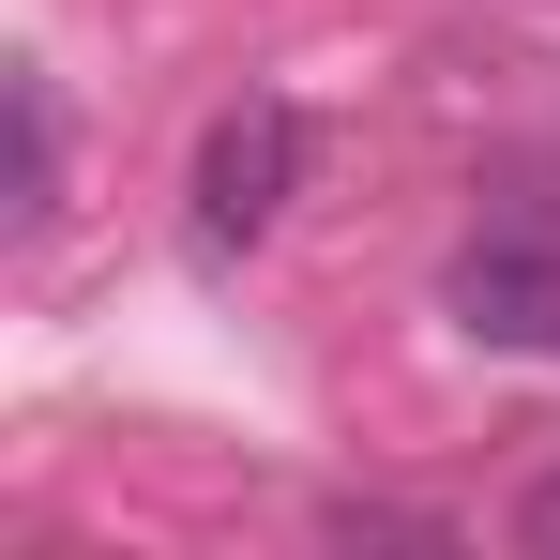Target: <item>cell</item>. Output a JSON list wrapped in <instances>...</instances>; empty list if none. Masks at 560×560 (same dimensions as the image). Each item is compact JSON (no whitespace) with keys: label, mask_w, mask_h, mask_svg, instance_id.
<instances>
[{"label":"cell","mask_w":560,"mask_h":560,"mask_svg":"<svg viewBox=\"0 0 560 560\" xmlns=\"http://www.w3.org/2000/svg\"><path fill=\"white\" fill-rule=\"evenodd\" d=\"M515 530H530V546H560V469L530 485V515H515Z\"/></svg>","instance_id":"277c9868"},{"label":"cell","mask_w":560,"mask_h":560,"mask_svg":"<svg viewBox=\"0 0 560 560\" xmlns=\"http://www.w3.org/2000/svg\"><path fill=\"white\" fill-rule=\"evenodd\" d=\"M46 212H61V77L15 61V228H46Z\"/></svg>","instance_id":"3957f363"},{"label":"cell","mask_w":560,"mask_h":560,"mask_svg":"<svg viewBox=\"0 0 560 560\" xmlns=\"http://www.w3.org/2000/svg\"><path fill=\"white\" fill-rule=\"evenodd\" d=\"M197 243L212 258H243V243H273L288 228V197H303V106L288 92H243V106H212V137H197Z\"/></svg>","instance_id":"6da1fadb"},{"label":"cell","mask_w":560,"mask_h":560,"mask_svg":"<svg viewBox=\"0 0 560 560\" xmlns=\"http://www.w3.org/2000/svg\"><path fill=\"white\" fill-rule=\"evenodd\" d=\"M440 303H455V334H485V349H560V243L546 228H485V243H455Z\"/></svg>","instance_id":"7a4b0ae2"}]
</instances>
